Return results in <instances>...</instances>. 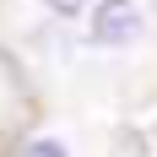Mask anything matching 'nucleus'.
Listing matches in <instances>:
<instances>
[{
  "mask_svg": "<svg viewBox=\"0 0 157 157\" xmlns=\"http://www.w3.org/2000/svg\"><path fill=\"white\" fill-rule=\"evenodd\" d=\"M87 33H92V44H103V49H125L130 38H141V6H136V0H98Z\"/></svg>",
  "mask_w": 157,
  "mask_h": 157,
  "instance_id": "1",
  "label": "nucleus"
},
{
  "mask_svg": "<svg viewBox=\"0 0 157 157\" xmlns=\"http://www.w3.org/2000/svg\"><path fill=\"white\" fill-rule=\"evenodd\" d=\"M27 157H65V146H60V141H33Z\"/></svg>",
  "mask_w": 157,
  "mask_h": 157,
  "instance_id": "2",
  "label": "nucleus"
},
{
  "mask_svg": "<svg viewBox=\"0 0 157 157\" xmlns=\"http://www.w3.org/2000/svg\"><path fill=\"white\" fill-rule=\"evenodd\" d=\"M49 6H54V11H65V16H71V11H81L87 0H49Z\"/></svg>",
  "mask_w": 157,
  "mask_h": 157,
  "instance_id": "3",
  "label": "nucleus"
}]
</instances>
